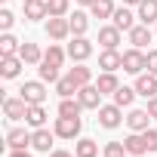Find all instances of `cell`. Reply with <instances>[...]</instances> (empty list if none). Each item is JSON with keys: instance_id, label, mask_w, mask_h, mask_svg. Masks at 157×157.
<instances>
[{"instance_id": "8992f818", "label": "cell", "mask_w": 157, "mask_h": 157, "mask_svg": "<svg viewBox=\"0 0 157 157\" xmlns=\"http://www.w3.org/2000/svg\"><path fill=\"white\" fill-rule=\"evenodd\" d=\"M123 71L132 74V77H139V74L145 71V52H142L139 46H132V49L123 52Z\"/></svg>"}, {"instance_id": "3957f363", "label": "cell", "mask_w": 157, "mask_h": 157, "mask_svg": "<svg viewBox=\"0 0 157 157\" xmlns=\"http://www.w3.org/2000/svg\"><path fill=\"white\" fill-rule=\"evenodd\" d=\"M126 117H123V108L120 105H102L99 108V126H105V129H117L120 123H123Z\"/></svg>"}, {"instance_id": "5bb4252c", "label": "cell", "mask_w": 157, "mask_h": 157, "mask_svg": "<svg viewBox=\"0 0 157 157\" xmlns=\"http://www.w3.org/2000/svg\"><path fill=\"white\" fill-rule=\"evenodd\" d=\"M99 68H102V71H120V68H123V52H117V49H102V52H99Z\"/></svg>"}, {"instance_id": "7c38bea8", "label": "cell", "mask_w": 157, "mask_h": 157, "mask_svg": "<svg viewBox=\"0 0 157 157\" xmlns=\"http://www.w3.org/2000/svg\"><path fill=\"white\" fill-rule=\"evenodd\" d=\"M56 139H59V136H56V129L40 126V129H34V136H31V148H34V151L49 154V148H52V142H56Z\"/></svg>"}, {"instance_id": "9c48e42d", "label": "cell", "mask_w": 157, "mask_h": 157, "mask_svg": "<svg viewBox=\"0 0 157 157\" xmlns=\"http://www.w3.org/2000/svg\"><path fill=\"white\" fill-rule=\"evenodd\" d=\"M136 93L139 96H145V99H154L157 96V74H151V71H142L139 77H136Z\"/></svg>"}, {"instance_id": "4316f807", "label": "cell", "mask_w": 157, "mask_h": 157, "mask_svg": "<svg viewBox=\"0 0 157 157\" xmlns=\"http://www.w3.org/2000/svg\"><path fill=\"white\" fill-rule=\"evenodd\" d=\"M114 10H117L114 0H96V3L90 6V16H93V19H111Z\"/></svg>"}, {"instance_id": "f546056e", "label": "cell", "mask_w": 157, "mask_h": 157, "mask_svg": "<svg viewBox=\"0 0 157 157\" xmlns=\"http://www.w3.org/2000/svg\"><path fill=\"white\" fill-rule=\"evenodd\" d=\"M19 49H22V43H19L10 31L0 34V56H19Z\"/></svg>"}, {"instance_id": "cb8c5ba5", "label": "cell", "mask_w": 157, "mask_h": 157, "mask_svg": "<svg viewBox=\"0 0 157 157\" xmlns=\"http://www.w3.org/2000/svg\"><path fill=\"white\" fill-rule=\"evenodd\" d=\"M25 123H28V126H34V129L46 126V108H43V105H28V114H25Z\"/></svg>"}, {"instance_id": "1f68e13d", "label": "cell", "mask_w": 157, "mask_h": 157, "mask_svg": "<svg viewBox=\"0 0 157 157\" xmlns=\"http://www.w3.org/2000/svg\"><path fill=\"white\" fill-rule=\"evenodd\" d=\"M136 96H139V93H136V86H120V90L114 93V105H120V108H129Z\"/></svg>"}, {"instance_id": "52a82bcc", "label": "cell", "mask_w": 157, "mask_h": 157, "mask_svg": "<svg viewBox=\"0 0 157 157\" xmlns=\"http://www.w3.org/2000/svg\"><path fill=\"white\" fill-rule=\"evenodd\" d=\"M77 99L83 102V108H86V111H99V108H102V90H99L96 83H86V86H80Z\"/></svg>"}, {"instance_id": "7a4b0ae2", "label": "cell", "mask_w": 157, "mask_h": 157, "mask_svg": "<svg viewBox=\"0 0 157 157\" xmlns=\"http://www.w3.org/2000/svg\"><path fill=\"white\" fill-rule=\"evenodd\" d=\"M46 37H49V40H68V37H71V22H68V16H49V19H46Z\"/></svg>"}, {"instance_id": "6da1fadb", "label": "cell", "mask_w": 157, "mask_h": 157, "mask_svg": "<svg viewBox=\"0 0 157 157\" xmlns=\"http://www.w3.org/2000/svg\"><path fill=\"white\" fill-rule=\"evenodd\" d=\"M19 96H22L28 105H43V102H46V83H43V80H25L22 90H19Z\"/></svg>"}, {"instance_id": "8fae6325", "label": "cell", "mask_w": 157, "mask_h": 157, "mask_svg": "<svg viewBox=\"0 0 157 157\" xmlns=\"http://www.w3.org/2000/svg\"><path fill=\"white\" fill-rule=\"evenodd\" d=\"M126 126H129L132 132L151 129V114H148V108H132V111L126 114Z\"/></svg>"}, {"instance_id": "7bdbcfd3", "label": "cell", "mask_w": 157, "mask_h": 157, "mask_svg": "<svg viewBox=\"0 0 157 157\" xmlns=\"http://www.w3.org/2000/svg\"><path fill=\"white\" fill-rule=\"evenodd\" d=\"M123 3H126V6H139V3H142V0H123Z\"/></svg>"}, {"instance_id": "ba28073f", "label": "cell", "mask_w": 157, "mask_h": 157, "mask_svg": "<svg viewBox=\"0 0 157 157\" xmlns=\"http://www.w3.org/2000/svg\"><path fill=\"white\" fill-rule=\"evenodd\" d=\"M3 114H6L10 120H25L28 102H25L22 96H6V99H3Z\"/></svg>"}, {"instance_id": "484cf974", "label": "cell", "mask_w": 157, "mask_h": 157, "mask_svg": "<svg viewBox=\"0 0 157 157\" xmlns=\"http://www.w3.org/2000/svg\"><path fill=\"white\" fill-rule=\"evenodd\" d=\"M56 93H59L62 99H71V96H77V93H80V86H77V80H74L71 74H65L62 80L56 83Z\"/></svg>"}, {"instance_id": "83f0119b", "label": "cell", "mask_w": 157, "mask_h": 157, "mask_svg": "<svg viewBox=\"0 0 157 157\" xmlns=\"http://www.w3.org/2000/svg\"><path fill=\"white\" fill-rule=\"evenodd\" d=\"M68 74L77 80V86H86V83H93V68H86L83 62H74V68H71Z\"/></svg>"}, {"instance_id": "d6a6232c", "label": "cell", "mask_w": 157, "mask_h": 157, "mask_svg": "<svg viewBox=\"0 0 157 157\" xmlns=\"http://www.w3.org/2000/svg\"><path fill=\"white\" fill-rule=\"evenodd\" d=\"M37 74H40V80H43V83H59V80H62V77H59V68L49 65V62H40Z\"/></svg>"}, {"instance_id": "b9f144b4", "label": "cell", "mask_w": 157, "mask_h": 157, "mask_svg": "<svg viewBox=\"0 0 157 157\" xmlns=\"http://www.w3.org/2000/svg\"><path fill=\"white\" fill-rule=\"evenodd\" d=\"M77 3H80V6H93V3H96V0H77Z\"/></svg>"}, {"instance_id": "d4e9b609", "label": "cell", "mask_w": 157, "mask_h": 157, "mask_svg": "<svg viewBox=\"0 0 157 157\" xmlns=\"http://www.w3.org/2000/svg\"><path fill=\"white\" fill-rule=\"evenodd\" d=\"M139 22L142 25H157V0H142L139 3Z\"/></svg>"}, {"instance_id": "4fadbf2b", "label": "cell", "mask_w": 157, "mask_h": 157, "mask_svg": "<svg viewBox=\"0 0 157 157\" xmlns=\"http://www.w3.org/2000/svg\"><path fill=\"white\" fill-rule=\"evenodd\" d=\"M120 28L111 22V25H105V28H99V43H102V49H117L120 46Z\"/></svg>"}, {"instance_id": "836d02e7", "label": "cell", "mask_w": 157, "mask_h": 157, "mask_svg": "<svg viewBox=\"0 0 157 157\" xmlns=\"http://www.w3.org/2000/svg\"><path fill=\"white\" fill-rule=\"evenodd\" d=\"M46 6H49V16H68V0H46Z\"/></svg>"}, {"instance_id": "603a6c76", "label": "cell", "mask_w": 157, "mask_h": 157, "mask_svg": "<svg viewBox=\"0 0 157 157\" xmlns=\"http://www.w3.org/2000/svg\"><path fill=\"white\" fill-rule=\"evenodd\" d=\"M19 56H22L25 65H40V62H43V49H40L37 43H22Z\"/></svg>"}, {"instance_id": "30bf717a", "label": "cell", "mask_w": 157, "mask_h": 157, "mask_svg": "<svg viewBox=\"0 0 157 157\" xmlns=\"http://www.w3.org/2000/svg\"><path fill=\"white\" fill-rule=\"evenodd\" d=\"M22 68H25L22 56H0V77H3V80H13V77H19Z\"/></svg>"}, {"instance_id": "5b68a950", "label": "cell", "mask_w": 157, "mask_h": 157, "mask_svg": "<svg viewBox=\"0 0 157 157\" xmlns=\"http://www.w3.org/2000/svg\"><path fill=\"white\" fill-rule=\"evenodd\" d=\"M90 56H93V40H86V34L83 37H74L68 43V59L71 62H86Z\"/></svg>"}, {"instance_id": "44dd1931", "label": "cell", "mask_w": 157, "mask_h": 157, "mask_svg": "<svg viewBox=\"0 0 157 157\" xmlns=\"http://www.w3.org/2000/svg\"><path fill=\"white\" fill-rule=\"evenodd\" d=\"M111 22H114L120 31H132V28H136V16H132L126 6H117V10H114V16H111Z\"/></svg>"}, {"instance_id": "f6af8a7d", "label": "cell", "mask_w": 157, "mask_h": 157, "mask_svg": "<svg viewBox=\"0 0 157 157\" xmlns=\"http://www.w3.org/2000/svg\"><path fill=\"white\" fill-rule=\"evenodd\" d=\"M3 3H6V0H3Z\"/></svg>"}, {"instance_id": "ee69618b", "label": "cell", "mask_w": 157, "mask_h": 157, "mask_svg": "<svg viewBox=\"0 0 157 157\" xmlns=\"http://www.w3.org/2000/svg\"><path fill=\"white\" fill-rule=\"evenodd\" d=\"M22 3H28V0H22Z\"/></svg>"}, {"instance_id": "9a60e30c", "label": "cell", "mask_w": 157, "mask_h": 157, "mask_svg": "<svg viewBox=\"0 0 157 157\" xmlns=\"http://www.w3.org/2000/svg\"><path fill=\"white\" fill-rule=\"evenodd\" d=\"M25 6V19L28 22H40V19H49V6H46V0H28Z\"/></svg>"}, {"instance_id": "60d3db41", "label": "cell", "mask_w": 157, "mask_h": 157, "mask_svg": "<svg viewBox=\"0 0 157 157\" xmlns=\"http://www.w3.org/2000/svg\"><path fill=\"white\" fill-rule=\"evenodd\" d=\"M49 157H77V154H71V151H49Z\"/></svg>"}, {"instance_id": "2e32d148", "label": "cell", "mask_w": 157, "mask_h": 157, "mask_svg": "<svg viewBox=\"0 0 157 157\" xmlns=\"http://www.w3.org/2000/svg\"><path fill=\"white\" fill-rule=\"evenodd\" d=\"M123 145H126V154H132V157H142V154H148L145 132H129V136L123 139Z\"/></svg>"}, {"instance_id": "74e56055", "label": "cell", "mask_w": 157, "mask_h": 157, "mask_svg": "<svg viewBox=\"0 0 157 157\" xmlns=\"http://www.w3.org/2000/svg\"><path fill=\"white\" fill-rule=\"evenodd\" d=\"M145 142H148V154L157 151V129H145Z\"/></svg>"}, {"instance_id": "ac0fdd59", "label": "cell", "mask_w": 157, "mask_h": 157, "mask_svg": "<svg viewBox=\"0 0 157 157\" xmlns=\"http://www.w3.org/2000/svg\"><path fill=\"white\" fill-rule=\"evenodd\" d=\"M31 136H34V132H28V129H19V126H16V129H10V132H6V145H10V151L28 148V145H31Z\"/></svg>"}, {"instance_id": "f1b7e54d", "label": "cell", "mask_w": 157, "mask_h": 157, "mask_svg": "<svg viewBox=\"0 0 157 157\" xmlns=\"http://www.w3.org/2000/svg\"><path fill=\"white\" fill-rule=\"evenodd\" d=\"M65 59H68V49H62L59 43H49V49L43 52V62H49V65H56V68H62Z\"/></svg>"}, {"instance_id": "ab89813d", "label": "cell", "mask_w": 157, "mask_h": 157, "mask_svg": "<svg viewBox=\"0 0 157 157\" xmlns=\"http://www.w3.org/2000/svg\"><path fill=\"white\" fill-rule=\"evenodd\" d=\"M10 157H31L28 148H19V151H10Z\"/></svg>"}, {"instance_id": "f35d334b", "label": "cell", "mask_w": 157, "mask_h": 157, "mask_svg": "<svg viewBox=\"0 0 157 157\" xmlns=\"http://www.w3.org/2000/svg\"><path fill=\"white\" fill-rule=\"evenodd\" d=\"M148 114H151V120H157V96L148 99Z\"/></svg>"}, {"instance_id": "e0dca14e", "label": "cell", "mask_w": 157, "mask_h": 157, "mask_svg": "<svg viewBox=\"0 0 157 157\" xmlns=\"http://www.w3.org/2000/svg\"><path fill=\"white\" fill-rule=\"evenodd\" d=\"M68 22H71V37H83L90 31V13H83V10H74V16H68Z\"/></svg>"}, {"instance_id": "7402d4cb", "label": "cell", "mask_w": 157, "mask_h": 157, "mask_svg": "<svg viewBox=\"0 0 157 157\" xmlns=\"http://www.w3.org/2000/svg\"><path fill=\"white\" fill-rule=\"evenodd\" d=\"M126 34H129V43H132V46H139V49H145V46L151 43V37H154L148 25H136V28H132V31H126Z\"/></svg>"}, {"instance_id": "8d00e7d4", "label": "cell", "mask_w": 157, "mask_h": 157, "mask_svg": "<svg viewBox=\"0 0 157 157\" xmlns=\"http://www.w3.org/2000/svg\"><path fill=\"white\" fill-rule=\"evenodd\" d=\"M13 22H16V16H13L10 10H0V31H10Z\"/></svg>"}, {"instance_id": "277c9868", "label": "cell", "mask_w": 157, "mask_h": 157, "mask_svg": "<svg viewBox=\"0 0 157 157\" xmlns=\"http://www.w3.org/2000/svg\"><path fill=\"white\" fill-rule=\"evenodd\" d=\"M80 126H83L80 117H56V123H52L59 139H77L80 136Z\"/></svg>"}, {"instance_id": "e575fe53", "label": "cell", "mask_w": 157, "mask_h": 157, "mask_svg": "<svg viewBox=\"0 0 157 157\" xmlns=\"http://www.w3.org/2000/svg\"><path fill=\"white\" fill-rule=\"evenodd\" d=\"M105 157H126V145L123 142H108L105 145Z\"/></svg>"}, {"instance_id": "d6986e66", "label": "cell", "mask_w": 157, "mask_h": 157, "mask_svg": "<svg viewBox=\"0 0 157 157\" xmlns=\"http://www.w3.org/2000/svg\"><path fill=\"white\" fill-rule=\"evenodd\" d=\"M96 86L102 90V96H114V93L120 90V80H117V74H114V71H102V74H99V80H96Z\"/></svg>"}, {"instance_id": "d590c367", "label": "cell", "mask_w": 157, "mask_h": 157, "mask_svg": "<svg viewBox=\"0 0 157 157\" xmlns=\"http://www.w3.org/2000/svg\"><path fill=\"white\" fill-rule=\"evenodd\" d=\"M145 71L157 74V49H148V52H145Z\"/></svg>"}, {"instance_id": "bcb514c9", "label": "cell", "mask_w": 157, "mask_h": 157, "mask_svg": "<svg viewBox=\"0 0 157 157\" xmlns=\"http://www.w3.org/2000/svg\"><path fill=\"white\" fill-rule=\"evenodd\" d=\"M154 31H157V28H154Z\"/></svg>"}, {"instance_id": "ffe728a7", "label": "cell", "mask_w": 157, "mask_h": 157, "mask_svg": "<svg viewBox=\"0 0 157 157\" xmlns=\"http://www.w3.org/2000/svg\"><path fill=\"white\" fill-rule=\"evenodd\" d=\"M80 111H86V108H83V102L77 99V96L59 102V117H80Z\"/></svg>"}, {"instance_id": "7dc6e473", "label": "cell", "mask_w": 157, "mask_h": 157, "mask_svg": "<svg viewBox=\"0 0 157 157\" xmlns=\"http://www.w3.org/2000/svg\"><path fill=\"white\" fill-rule=\"evenodd\" d=\"M129 157H132V154H129Z\"/></svg>"}, {"instance_id": "4dcf8cb0", "label": "cell", "mask_w": 157, "mask_h": 157, "mask_svg": "<svg viewBox=\"0 0 157 157\" xmlns=\"http://www.w3.org/2000/svg\"><path fill=\"white\" fill-rule=\"evenodd\" d=\"M74 154H77V157H99V145H96V139H77Z\"/></svg>"}]
</instances>
